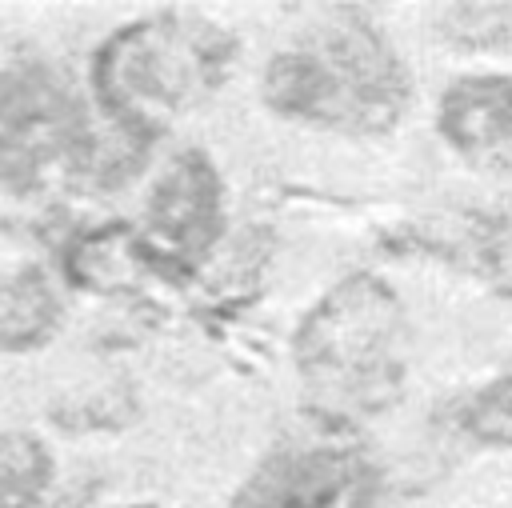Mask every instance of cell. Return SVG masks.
I'll return each mask as SVG.
<instances>
[{
	"mask_svg": "<svg viewBox=\"0 0 512 508\" xmlns=\"http://www.w3.org/2000/svg\"><path fill=\"white\" fill-rule=\"evenodd\" d=\"M412 76L392 40L360 12L332 8L264 68V104L296 124L380 136L400 124Z\"/></svg>",
	"mask_w": 512,
	"mask_h": 508,
	"instance_id": "6da1fadb",
	"label": "cell"
},
{
	"mask_svg": "<svg viewBox=\"0 0 512 508\" xmlns=\"http://www.w3.org/2000/svg\"><path fill=\"white\" fill-rule=\"evenodd\" d=\"M292 352L308 408L340 428L360 424L400 396L408 356L404 304L384 280L356 272L312 304Z\"/></svg>",
	"mask_w": 512,
	"mask_h": 508,
	"instance_id": "7a4b0ae2",
	"label": "cell"
},
{
	"mask_svg": "<svg viewBox=\"0 0 512 508\" xmlns=\"http://www.w3.org/2000/svg\"><path fill=\"white\" fill-rule=\"evenodd\" d=\"M236 36L196 12H156L112 32L92 64V88L108 120L148 144L180 112L204 104L232 72Z\"/></svg>",
	"mask_w": 512,
	"mask_h": 508,
	"instance_id": "3957f363",
	"label": "cell"
},
{
	"mask_svg": "<svg viewBox=\"0 0 512 508\" xmlns=\"http://www.w3.org/2000/svg\"><path fill=\"white\" fill-rule=\"evenodd\" d=\"M96 136L72 84L40 56H0V176L32 184L56 164L88 168Z\"/></svg>",
	"mask_w": 512,
	"mask_h": 508,
	"instance_id": "277c9868",
	"label": "cell"
},
{
	"mask_svg": "<svg viewBox=\"0 0 512 508\" xmlns=\"http://www.w3.org/2000/svg\"><path fill=\"white\" fill-rule=\"evenodd\" d=\"M380 468L340 440H308L268 452L228 508H376Z\"/></svg>",
	"mask_w": 512,
	"mask_h": 508,
	"instance_id": "5b68a950",
	"label": "cell"
},
{
	"mask_svg": "<svg viewBox=\"0 0 512 508\" xmlns=\"http://www.w3.org/2000/svg\"><path fill=\"white\" fill-rule=\"evenodd\" d=\"M144 216L152 256L168 268H192L224 232V184L216 164L200 148L180 152L156 180Z\"/></svg>",
	"mask_w": 512,
	"mask_h": 508,
	"instance_id": "8992f818",
	"label": "cell"
},
{
	"mask_svg": "<svg viewBox=\"0 0 512 508\" xmlns=\"http://www.w3.org/2000/svg\"><path fill=\"white\" fill-rule=\"evenodd\" d=\"M436 132L468 164L512 176V76H464L448 84Z\"/></svg>",
	"mask_w": 512,
	"mask_h": 508,
	"instance_id": "52a82bcc",
	"label": "cell"
},
{
	"mask_svg": "<svg viewBox=\"0 0 512 508\" xmlns=\"http://www.w3.org/2000/svg\"><path fill=\"white\" fill-rule=\"evenodd\" d=\"M60 324V300L44 272L24 268L0 280V352L40 348Z\"/></svg>",
	"mask_w": 512,
	"mask_h": 508,
	"instance_id": "ba28073f",
	"label": "cell"
},
{
	"mask_svg": "<svg viewBox=\"0 0 512 508\" xmlns=\"http://www.w3.org/2000/svg\"><path fill=\"white\" fill-rule=\"evenodd\" d=\"M436 32L464 52H512V4H444Z\"/></svg>",
	"mask_w": 512,
	"mask_h": 508,
	"instance_id": "9c48e42d",
	"label": "cell"
},
{
	"mask_svg": "<svg viewBox=\"0 0 512 508\" xmlns=\"http://www.w3.org/2000/svg\"><path fill=\"white\" fill-rule=\"evenodd\" d=\"M468 256L484 284L512 296V204L480 212L468 232Z\"/></svg>",
	"mask_w": 512,
	"mask_h": 508,
	"instance_id": "30bf717a",
	"label": "cell"
},
{
	"mask_svg": "<svg viewBox=\"0 0 512 508\" xmlns=\"http://www.w3.org/2000/svg\"><path fill=\"white\" fill-rule=\"evenodd\" d=\"M48 452L32 436L0 440V508H36L48 480Z\"/></svg>",
	"mask_w": 512,
	"mask_h": 508,
	"instance_id": "8fae6325",
	"label": "cell"
},
{
	"mask_svg": "<svg viewBox=\"0 0 512 508\" xmlns=\"http://www.w3.org/2000/svg\"><path fill=\"white\" fill-rule=\"evenodd\" d=\"M456 428L492 448H512V368L456 408Z\"/></svg>",
	"mask_w": 512,
	"mask_h": 508,
	"instance_id": "7c38bea8",
	"label": "cell"
},
{
	"mask_svg": "<svg viewBox=\"0 0 512 508\" xmlns=\"http://www.w3.org/2000/svg\"><path fill=\"white\" fill-rule=\"evenodd\" d=\"M128 508H152V504H128Z\"/></svg>",
	"mask_w": 512,
	"mask_h": 508,
	"instance_id": "4fadbf2b",
	"label": "cell"
},
{
	"mask_svg": "<svg viewBox=\"0 0 512 508\" xmlns=\"http://www.w3.org/2000/svg\"><path fill=\"white\" fill-rule=\"evenodd\" d=\"M508 368H512V364H508Z\"/></svg>",
	"mask_w": 512,
	"mask_h": 508,
	"instance_id": "5bb4252c",
	"label": "cell"
}]
</instances>
